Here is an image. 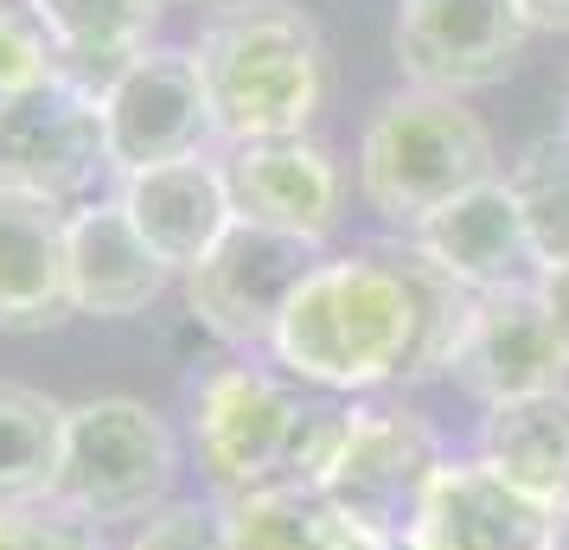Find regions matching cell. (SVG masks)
<instances>
[{
    "label": "cell",
    "instance_id": "6da1fadb",
    "mask_svg": "<svg viewBox=\"0 0 569 550\" xmlns=\"http://www.w3.org/2000/svg\"><path fill=\"white\" fill-rule=\"evenodd\" d=\"M480 294L461 289L416 243L320 257L288 294L269 352L288 378L320 391H378L455 371Z\"/></svg>",
    "mask_w": 569,
    "mask_h": 550
},
{
    "label": "cell",
    "instance_id": "7a4b0ae2",
    "mask_svg": "<svg viewBox=\"0 0 569 550\" xmlns=\"http://www.w3.org/2000/svg\"><path fill=\"white\" fill-rule=\"evenodd\" d=\"M192 64L206 78L211 122H218L224 148L308 134L313 116L327 109V90H333L327 39L288 0H231V7H218L199 27Z\"/></svg>",
    "mask_w": 569,
    "mask_h": 550
},
{
    "label": "cell",
    "instance_id": "3957f363",
    "mask_svg": "<svg viewBox=\"0 0 569 550\" xmlns=\"http://www.w3.org/2000/svg\"><path fill=\"white\" fill-rule=\"evenodd\" d=\"M499 180L492 173V134L487 122L441 90H397L378 103L359 141V186L365 206L397 231H422L441 206L461 192Z\"/></svg>",
    "mask_w": 569,
    "mask_h": 550
},
{
    "label": "cell",
    "instance_id": "277c9868",
    "mask_svg": "<svg viewBox=\"0 0 569 550\" xmlns=\"http://www.w3.org/2000/svg\"><path fill=\"white\" fill-rule=\"evenodd\" d=\"M180 473V448L160 410L141 397H90L64 417V461L52 480V506L83 524L154 519Z\"/></svg>",
    "mask_w": 569,
    "mask_h": 550
},
{
    "label": "cell",
    "instance_id": "5b68a950",
    "mask_svg": "<svg viewBox=\"0 0 569 550\" xmlns=\"http://www.w3.org/2000/svg\"><path fill=\"white\" fill-rule=\"evenodd\" d=\"M308 403L288 391L276 371L262 366H218L199 378L192 391V448L211 487L231 493H257V487H282L288 461H295V436H301Z\"/></svg>",
    "mask_w": 569,
    "mask_h": 550
},
{
    "label": "cell",
    "instance_id": "8992f818",
    "mask_svg": "<svg viewBox=\"0 0 569 550\" xmlns=\"http://www.w3.org/2000/svg\"><path fill=\"white\" fill-rule=\"evenodd\" d=\"M436 473H441V442L416 410H352L346 442L327 461L313 493H327L346 519L378 531L385 544H410Z\"/></svg>",
    "mask_w": 569,
    "mask_h": 550
},
{
    "label": "cell",
    "instance_id": "52a82bcc",
    "mask_svg": "<svg viewBox=\"0 0 569 550\" xmlns=\"http://www.w3.org/2000/svg\"><path fill=\"white\" fill-rule=\"evenodd\" d=\"M103 173V103H90L64 78L32 83L0 103V192H27V199L78 211Z\"/></svg>",
    "mask_w": 569,
    "mask_h": 550
},
{
    "label": "cell",
    "instance_id": "ba28073f",
    "mask_svg": "<svg viewBox=\"0 0 569 550\" xmlns=\"http://www.w3.org/2000/svg\"><path fill=\"white\" fill-rule=\"evenodd\" d=\"M320 262V243L262 231V224H231L224 243L211 250L186 282V314L224 346H269L288 294L308 282Z\"/></svg>",
    "mask_w": 569,
    "mask_h": 550
},
{
    "label": "cell",
    "instance_id": "9c48e42d",
    "mask_svg": "<svg viewBox=\"0 0 569 550\" xmlns=\"http://www.w3.org/2000/svg\"><path fill=\"white\" fill-rule=\"evenodd\" d=\"M525 13L518 0H397V64L416 90L467 97L506 83L512 64L525 58Z\"/></svg>",
    "mask_w": 569,
    "mask_h": 550
},
{
    "label": "cell",
    "instance_id": "30bf717a",
    "mask_svg": "<svg viewBox=\"0 0 569 550\" xmlns=\"http://www.w3.org/2000/svg\"><path fill=\"white\" fill-rule=\"evenodd\" d=\"M103 141L109 173H141L167 160H192L218 141L211 97L192 52H141L122 71V83L103 97Z\"/></svg>",
    "mask_w": 569,
    "mask_h": 550
},
{
    "label": "cell",
    "instance_id": "8fae6325",
    "mask_svg": "<svg viewBox=\"0 0 569 550\" xmlns=\"http://www.w3.org/2000/svg\"><path fill=\"white\" fill-rule=\"evenodd\" d=\"M224 192L237 224L327 243L346 211V173L313 134H276V141H237L224 148Z\"/></svg>",
    "mask_w": 569,
    "mask_h": 550
},
{
    "label": "cell",
    "instance_id": "7c38bea8",
    "mask_svg": "<svg viewBox=\"0 0 569 550\" xmlns=\"http://www.w3.org/2000/svg\"><path fill=\"white\" fill-rule=\"evenodd\" d=\"M569 371V352L557 340V327L543 314L538 282L525 289H492L473 301L467 340L455 352V378L461 391H473L480 403H512V397H538L557 391Z\"/></svg>",
    "mask_w": 569,
    "mask_h": 550
},
{
    "label": "cell",
    "instance_id": "4fadbf2b",
    "mask_svg": "<svg viewBox=\"0 0 569 550\" xmlns=\"http://www.w3.org/2000/svg\"><path fill=\"white\" fill-rule=\"evenodd\" d=\"M116 199L129 211V224L141 231V243H148L173 276H192V269L224 243V231L237 224L231 192H224V167L211 154L122 173V180H116Z\"/></svg>",
    "mask_w": 569,
    "mask_h": 550
},
{
    "label": "cell",
    "instance_id": "5bb4252c",
    "mask_svg": "<svg viewBox=\"0 0 569 550\" xmlns=\"http://www.w3.org/2000/svg\"><path fill=\"white\" fill-rule=\"evenodd\" d=\"M410 544L416 550H550V506L518 493L487 461H441Z\"/></svg>",
    "mask_w": 569,
    "mask_h": 550
},
{
    "label": "cell",
    "instance_id": "9a60e30c",
    "mask_svg": "<svg viewBox=\"0 0 569 550\" xmlns=\"http://www.w3.org/2000/svg\"><path fill=\"white\" fill-rule=\"evenodd\" d=\"M64 250H71V308L90 320H134L148 314L173 269L141 243V231L129 224L122 199H83L71 211V231H64Z\"/></svg>",
    "mask_w": 569,
    "mask_h": 550
},
{
    "label": "cell",
    "instance_id": "2e32d148",
    "mask_svg": "<svg viewBox=\"0 0 569 550\" xmlns=\"http://www.w3.org/2000/svg\"><path fill=\"white\" fill-rule=\"evenodd\" d=\"M71 211L0 192V333H52L71 308Z\"/></svg>",
    "mask_w": 569,
    "mask_h": 550
},
{
    "label": "cell",
    "instance_id": "e0dca14e",
    "mask_svg": "<svg viewBox=\"0 0 569 550\" xmlns=\"http://www.w3.org/2000/svg\"><path fill=\"white\" fill-rule=\"evenodd\" d=\"M410 243L422 257H436L441 269L473 294L525 289V276L543 269L538 250H531V231H525V211H518L506 180H487V186H473V192H461V199L441 206Z\"/></svg>",
    "mask_w": 569,
    "mask_h": 550
},
{
    "label": "cell",
    "instance_id": "ac0fdd59",
    "mask_svg": "<svg viewBox=\"0 0 569 550\" xmlns=\"http://www.w3.org/2000/svg\"><path fill=\"white\" fill-rule=\"evenodd\" d=\"M480 461L499 480H512L518 493L538 506H569V391H538L492 403L487 429H480Z\"/></svg>",
    "mask_w": 569,
    "mask_h": 550
},
{
    "label": "cell",
    "instance_id": "d6986e66",
    "mask_svg": "<svg viewBox=\"0 0 569 550\" xmlns=\"http://www.w3.org/2000/svg\"><path fill=\"white\" fill-rule=\"evenodd\" d=\"M224 531L231 550H390L378 531L346 519L327 493L313 487H257V493L224 499Z\"/></svg>",
    "mask_w": 569,
    "mask_h": 550
},
{
    "label": "cell",
    "instance_id": "ffe728a7",
    "mask_svg": "<svg viewBox=\"0 0 569 550\" xmlns=\"http://www.w3.org/2000/svg\"><path fill=\"white\" fill-rule=\"evenodd\" d=\"M64 417L71 403L32 384H0V506L52 499L58 461H64Z\"/></svg>",
    "mask_w": 569,
    "mask_h": 550
},
{
    "label": "cell",
    "instance_id": "44dd1931",
    "mask_svg": "<svg viewBox=\"0 0 569 550\" xmlns=\"http://www.w3.org/2000/svg\"><path fill=\"white\" fill-rule=\"evenodd\" d=\"M538 262H569V129L531 141L518 167L506 173Z\"/></svg>",
    "mask_w": 569,
    "mask_h": 550
},
{
    "label": "cell",
    "instance_id": "7402d4cb",
    "mask_svg": "<svg viewBox=\"0 0 569 550\" xmlns=\"http://www.w3.org/2000/svg\"><path fill=\"white\" fill-rule=\"evenodd\" d=\"M58 46H97V52H148L167 0H32Z\"/></svg>",
    "mask_w": 569,
    "mask_h": 550
},
{
    "label": "cell",
    "instance_id": "603a6c76",
    "mask_svg": "<svg viewBox=\"0 0 569 550\" xmlns=\"http://www.w3.org/2000/svg\"><path fill=\"white\" fill-rule=\"evenodd\" d=\"M58 78V32L32 0H0V103Z\"/></svg>",
    "mask_w": 569,
    "mask_h": 550
},
{
    "label": "cell",
    "instance_id": "cb8c5ba5",
    "mask_svg": "<svg viewBox=\"0 0 569 550\" xmlns=\"http://www.w3.org/2000/svg\"><path fill=\"white\" fill-rule=\"evenodd\" d=\"M122 550H231L224 506H199V499L160 506L154 519L134 524V538H129Z\"/></svg>",
    "mask_w": 569,
    "mask_h": 550
},
{
    "label": "cell",
    "instance_id": "d4e9b609",
    "mask_svg": "<svg viewBox=\"0 0 569 550\" xmlns=\"http://www.w3.org/2000/svg\"><path fill=\"white\" fill-rule=\"evenodd\" d=\"M0 550H103V538L97 524L39 499V506H0Z\"/></svg>",
    "mask_w": 569,
    "mask_h": 550
},
{
    "label": "cell",
    "instance_id": "484cf974",
    "mask_svg": "<svg viewBox=\"0 0 569 550\" xmlns=\"http://www.w3.org/2000/svg\"><path fill=\"white\" fill-rule=\"evenodd\" d=\"M538 301H543V314H550V327H557V340L569 352V262H543L538 269Z\"/></svg>",
    "mask_w": 569,
    "mask_h": 550
},
{
    "label": "cell",
    "instance_id": "4316f807",
    "mask_svg": "<svg viewBox=\"0 0 569 550\" xmlns=\"http://www.w3.org/2000/svg\"><path fill=\"white\" fill-rule=\"evenodd\" d=\"M531 32H569V0H518Z\"/></svg>",
    "mask_w": 569,
    "mask_h": 550
},
{
    "label": "cell",
    "instance_id": "83f0119b",
    "mask_svg": "<svg viewBox=\"0 0 569 550\" xmlns=\"http://www.w3.org/2000/svg\"><path fill=\"white\" fill-rule=\"evenodd\" d=\"M550 550H569V506L550 512Z\"/></svg>",
    "mask_w": 569,
    "mask_h": 550
},
{
    "label": "cell",
    "instance_id": "f1b7e54d",
    "mask_svg": "<svg viewBox=\"0 0 569 550\" xmlns=\"http://www.w3.org/2000/svg\"><path fill=\"white\" fill-rule=\"evenodd\" d=\"M390 550H416V544H390Z\"/></svg>",
    "mask_w": 569,
    "mask_h": 550
},
{
    "label": "cell",
    "instance_id": "f546056e",
    "mask_svg": "<svg viewBox=\"0 0 569 550\" xmlns=\"http://www.w3.org/2000/svg\"><path fill=\"white\" fill-rule=\"evenodd\" d=\"M199 7H206V0H199Z\"/></svg>",
    "mask_w": 569,
    "mask_h": 550
}]
</instances>
